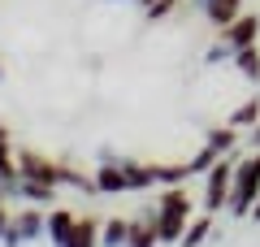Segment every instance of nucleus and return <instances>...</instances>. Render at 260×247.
I'll return each mask as SVG.
<instances>
[{
  "label": "nucleus",
  "mask_w": 260,
  "mask_h": 247,
  "mask_svg": "<svg viewBox=\"0 0 260 247\" xmlns=\"http://www.w3.org/2000/svg\"><path fill=\"white\" fill-rule=\"evenodd\" d=\"M152 226H156L160 243H182L186 226H191V195L182 187H169L156 200V208H152Z\"/></svg>",
  "instance_id": "1"
},
{
  "label": "nucleus",
  "mask_w": 260,
  "mask_h": 247,
  "mask_svg": "<svg viewBox=\"0 0 260 247\" xmlns=\"http://www.w3.org/2000/svg\"><path fill=\"white\" fill-rule=\"evenodd\" d=\"M260 200V152H251L243 165H234V187L230 200H225V212L230 217H247Z\"/></svg>",
  "instance_id": "2"
},
{
  "label": "nucleus",
  "mask_w": 260,
  "mask_h": 247,
  "mask_svg": "<svg viewBox=\"0 0 260 247\" xmlns=\"http://www.w3.org/2000/svg\"><path fill=\"white\" fill-rule=\"evenodd\" d=\"M44 234H48V212L18 208V217H9V230H5L0 247H26V243H39Z\"/></svg>",
  "instance_id": "3"
},
{
  "label": "nucleus",
  "mask_w": 260,
  "mask_h": 247,
  "mask_svg": "<svg viewBox=\"0 0 260 247\" xmlns=\"http://www.w3.org/2000/svg\"><path fill=\"white\" fill-rule=\"evenodd\" d=\"M230 187H234V161H230V156H221V161L204 174V212H208V217L225 208Z\"/></svg>",
  "instance_id": "4"
},
{
  "label": "nucleus",
  "mask_w": 260,
  "mask_h": 247,
  "mask_svg": "<svg viewBox=\"0 0 260 247\" xmlns=\"http://www.w3.org/2000/svg\"><path fill=\"white\" fill-rule=\"evenodd\" d=\"M18 174L22 178H35V182H48V187H61L65 165L48 161V156H39V152H18Z\"/></svg>",
  "instance_id": "5"
},
{
  "label": "nucleus",
  "mask_w": 260,
  "mask_h": 247,
  "mask_svg": "<svg viewBox=\"0 0 260 247\" xmlns=\"http://www.w3.org/2000/svg\"><path fill=\"white\" fill-rule=\"evenodd\" d=\"M221 39H225V48H230V52L260 44V18H256V13H243V18H234L230 26L221 30Z\"/></svg>",
  "instance_id": "6"
},
{
  "label": "nucleus",
  "mask_w": 260,
  "mask_h": 247,
  "mask_svg": "<svg viewBox=\"0 0 260 247\" xmlns=\"http://www.w3.org/2000/svg\"><path fill=\"white\" fill-rule=\"evenodd\" d=\"M95 187H100V195H126V191H130V169H126V161H104L100 169H95Z\"/></svg>",
  "instance_id": "7"
},
{
  "label": "nucleus",
  "mask_w": 260,
  "mask_h": 247,
  "mask_svg": "<svg viewBox=\"0 0 260 247\" xmlns=\"http://www.w3.org/2000/svg\"><path fill=\"white\" fill-rule=\"evenodd\" d=\"M5 195L18 200V204H52V200H56V187L35 182V178H18L13 187H5Z\"/></svg>",
  "instance_id": "8"
},
{
  "label": "nucleus",
  "mask_w": 260,
  "mask_h": 247,
  "mask_svg": "<svg viewBox=\"0 0 260 247\" xmlns=\"http://www.w3.org/2000/svg\"><path fill=\"white\" fill-rule=\"evenodd\" d=\"M74 226H78V212H70V208H52L48 212V243L52 247H70V238H74Z\"/></svg>",
  "instance_id": "9"
},
{
  "label": "nucleus",
  "mask_w": 260,
  "mask_h": 247,
  "mask_svg": "<svg viewBox=\"0 0 260 247\" xmlns=\"http://www.w3.org/2000/svg\"><path fill=\"white\" fill-rule=\"evenodd\" d=\"M18 178L22 174H18V156H13V139H9V130L0 126V182L13 187Z\"/></svg>",
  "instance_id": "10"
},
{
  "label": "nucleus",
  "mask_w": 260,
  "mask_h": 247,
  "mask_svg": "<svg viewBox=\"0 0 260 247\" xmlns=\"http://www.w3.org/2000/svg\"><path fill=\"white\" fill-rule=\"evenodd\" d=\"M208 22H213L217 30H225L230 26L234 18H243V0H213V5H208V13H204Z\"/></svg>",
  "instance_id": "11"
},
{
  "label": "nucleus",
  "mask_w": 260,
  "mask_h": 247,
  "mask_svg": "<svg viewBox=\"0 0 260 247\" xmlns=\"http://www.w3.org/2000/svg\"><path fill=\"white\" fill-rule=\"evenodd\" d=\"M130 226H135V221L109 217V221L100 226V247H126V243H130Z\"/></svg>",
  "instance_id": "12"
},
{
  "label": "nucleus",
  "mask_w": 260,
  "mask_h": 247,
  "mask_svg": "<svg viewBox=\"0 0 260 247\" xmlns=\"http://www.w3.org/2000/svg\"><path fill=\"white\" fill-rule=\"evenodd\" d=\"M230 65H234V70H239L247 82H260V44H251V48H239Z\"/></svg>",
  "instance_id": "13"
},
{
  "label": "nucleus",
  "mask_w": 260,
  "mask_h": 247,
  "mask_svg": "<svg viewBox=\"0 0 260 247\" xmlns=\"http://www.w3.org/2000/svg\"><path fill=\"white\" fill-rule=\"evenodd\" d=\"M208 147H213L217 156H230L234 152V143H239V130L230 126V121H225V126H217V130H208V139H204Z\"/></svg>",
  "instance_id": "14"
},
{
  "label": "nucleus",
  "mask_w": 260,
  "mask_h": 247,
  "mask_svg": "<svg viewBox=\"0 0 260 247\" xmlns=\"http://www.w3.org/2000/svg\"><path fill=\"white\" fill-rule=\"evenodd\" d=\"M126 247H160V238H156V226H152V212L143 221H135L130 226V243Z\"/></svg>",
  "instance_id": "15"
},
{
  "label": "nucleus",
  "mask_w": 260,
  "mask_h": 247,
  "mask_svg": "<svg viewBox=\"0 0 260 247\" xmlns=\"http://www.w3.org/2000/svg\"><path fill=\"white\" fill-rule=\"evenodd\" d=\"M70 247H100V226H95L91 217H78V226H74V238H70Z\"/></svg>",
  "instance_id": "16"
},
{
  "label": "nucleus",
  "mask_w": 260,
  "mask_h": 247,
  "mask_svg": "<svg viewBox=\"0 0 260 247\" xmlns=\"http://www.w3.org/2000/svg\"><path fill=\"white\" fill-rule=\"evenodd\" d=\"M208 234H213V221L200 217V221H191V226H186V234H182V243H178V247H204Z\"/></svg>",
  "instance_id": "17"
},
{
  "label": "nucleus",
  "mask_w": 260,
  "mask_h": 247,
  "mask_svg": "<svg viewBox=\"0 0 260 247\" xmlns=\"http://www.w3.org/2000/svg\"><path fill=\"white\" fill-rule=\"evenodd\" d=\"M256 117H260V100H247V104H239V109L230 113V126H234V130L256 126Z\"/></svg>",
  "instance_id": "18"
},
{
  "label": "nucleus",
  "mask_w": 260,
  "mask_h": 247,
  "mask_svg": "<svg viewBox=\"0 0 260 247\" xmlns=\"http://www.w3.org/2000/svg\"><path fill=\"white\" fill-rule=\"evenodd\" d=\"M217 161H221V156H217L213 147L204 143V147H200V152H195V156H191V161H186V165H191V174H208V169H213Z\"/></svg>",
  "instance_id": "19"
},
{
  "label": "nucleus",
  "mask_w": 260,
  "mask_h": 247,
  "mask_svg": "<svg viewBox=\"0 0 260 247\" xmlns=\"http://www.w3.org/2000/svg\"><path fill=\"white\" fill-rule=\"evenodd\" d=\"M178 5H182V0H152L148 9H143V18H148V22H160V18H169Z\"/></svg>",
  "instance_id": "20"
},
{
  "label": "nucleus",
  "mask_w": 260,
  "mask_h": 247,
  "mask_svg": "<svg viewBox=\"0 0 260 247\" xmlns=\"http://www.w3.org/2000/svg\"><path fill=\"white\" fill-rule=\"evenodd\" d=\"M204 61H208V65H221V61H234V52L225 48V39H221V44H213V48H208V56H204Z\"/></svg>",
  "instance_id": "21"
},
{
  "label": "nucleus",
  "mask_w": 260,
  "mask_h": 247,
  "mask_svg": "<svg viewBox=\"0 0 260 247\" xmlns=\"http://www.w3.org/2000/svg\"><path fill=\"white\" fill-rule=\"evenodd\" d=\"M5 204H9V195H5V182H0V238L9 230V208H5Z\"/></svg>",
  "instance_id": "22"
},
{
  "label": "nucleus",
  "mask_w": 260,
  "mask_h": 247,
  "mask_svg": "<svg viewBox=\"0 0 260 247\" xmlns=\"http://www.w3.org/2000/svg\"><path fill=\"white\" fill-rule=\"evenodd\" d=\"M186 5H191V13H208V5H213V0H186Z\"/></svg>",
  "instance_id": "23"
},
{
  "label": "nucleus",
  "mask_w": 260,
  "mask_h": 247,
  "mask_svg": "<svg viewBox=\"0 0 260 247\" xmlns=\"http://www.w3.org/2000/svg\"><path fill=\"white\" fill-rule=\"evenodd\" d=\"M104 5H121V0H104Z\"/></svg>",
  "instance_id": "24"
},
{
  "label": "nucleus",
  "mask_w": 260,
  "mask_h": 247,
  "mask_svg": "<svg viewBox=\"0 0 260 247\" xmlns=\"http://www.w3.org/2000/svg\"><path fill=\"white\" fill-rule=\"evenodd\" d=\"M0 78H5V65H0Z\"/></svg>",
  "instance_id": "25"
}]
</instances>
